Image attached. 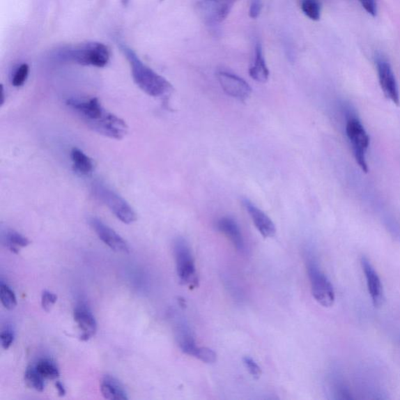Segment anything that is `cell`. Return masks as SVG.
<instances>
[{
  "label": "cell",
  "instance_id": "obj_1",
  "mask_svg": "<svg viewBox=\"0 0 400 400\" xmlns=\"http://www.w3.org/2000/svg\"><path fill=\"white\" fill-rule=\"evenodd\" d=\"M66 105L88 127L106 137L120 140L128 133L126 122L108 111L98 98H72Z\"/></svg>",
  "mask_w": 400,
  "mask_h": 400
},
{
  "label": "cell",
  "instance_id": "obj_2",
  "mask_svg": "<svg viewBox=\"0 0 400 400\" xmlns=\"http://www.w3.org/2000/svg\"><path fill=\"white\" fill-rule=\"evenodd\" d=\"M118 45L129 62L132 79L141 91L152 98H163L172 91L171 84L148 67L130 47L121 42H118Z\"/></svg>",
  "mask_w": 400,
  "mask_h": 400
},
{
  "label": "cell",
  "instance_id": "obj_3",
  "mask_svg": "<svg viewBox=\"0 0 400 400\" xmlns=\"http://www.w3.org/2000/svg\"><path fill=\"white\" fill-rule=\"evenodd\" d=\"M55 56L62 61L99 68L106 67L111 58L106 45L98 42H88L64 47L57 50Z\"/></svg>",
  "mask_w": 400,
  "mask_h": 400
},
{
  "label": "cell",
  "instance_id": "obj_4",
  "mask_svg": "<svg viewBox=\"0 0 400 400\" xmlns=\"http://www.w3.org/2000/svg\"><path fill=\"white\" fill-rule=\"evenodd\" d=\"M306 266L314 300L322 307H332L335 301L334 287L311 253L306 256Z\"/></svg>",
  "mask_w": 400,
  "mask_h": 400
},
{
  "label": "cell",
  "instance_id": "obj_5",
  "mask_svg": "<svg viewBox=\"0 0 400 400\" xmlns=\"http://www.w3.org/2000/svg\"><path fill=\"white\" fill-rule=\"evenodd\" d=\"M173 249L180 282L190 288H196L198 285V275L194 257L188 242L178 237L174 243Z\"/></svg>",
  "mask_w": 400,
  "mask_h": 400
},
{
  "label": "cell",
  "instance_id": "obj_6",
  "mask_svg": "<svg viewBox=\"0 0 400 400\" xmlns=\"http://www.w3.org/2000/svg\"><path fill=\"white\" fill-rule=\"evenodd\" d=\"M95 195L105 203L116 217L125 224H132L137 220V213L118 193L109 188L105 184L94 185Z\"/></svg>",
  "mask_w": 400,
  "mask_h": 400
},
{
  "label": "cell",
  "instance_id": "obj_7",
  "mask_svg": "<svg viewBox=\"0 0 400 400\" xmlns=\"http://www.w3.org/2000/svg\"><path fill=\"white\" fill-rule=\"evenodd\" d=\"M346 132L352 145L355 159L364 172H369L365 154L370 146V137L364 127L357 118L348 120Z\"/></svg>",
  "mask_w": 400,
  "mask_h": 400
},
{
  "label": "cell",
  "instance_id": "obj_8",
  "mask_svg": "<svg viewBox=\"0 0 400 400\" xmlns=\"http://www.w3.org/2000/svg\"><path fill=\"white\" fill-rule=\"evenodd\" d=\"M376 68L380 86L387 99L397 106L400 105L399 92L394 73L390 66L382 56H376Z\"/></svg>",
  "mask_w": 400,
  "mask_h": 400
},
{
  "label": "cell",
  "instance_id": "obj_9",
  "mask_svg": "<svg viewBox=\"0 0 400 400\" xmlns=\"http://www.w3.org/2000/svg\"><path fill=\"white\" fill-rule=\"evenodd\" d=\"M89 224L100 240L108 247L118 253L128 254L130 252V247L124 238L100 218L95 217L90 218Z\"/></svg>",
  "mask_w": 400,
  "mask_h": 400
},
{
  "label": "cell",
  "instance_id": "obj_10",
  "mask_svg": "<svg viewBox=\"0 0 400 400\" xmlns=\"http://www.w3.org/2000/svg\"><path fill=\"white\" fill-rule=\"evenodd\" d=\"M217 77L224 92L231 98L243 102L250 98L252 89L240 76L221 70L217 74Z\"/></svg>",
  "mask_w": 400,
  "mask_h": 400
},
{
  "label": "cell",
  "instance_id": "obj_11",
  "mask_svg": "<svg viewBox=\"0 0 400 400\" xmlns=\"http://www.w3.org/2000/svg\"><path fill=\"white\" fill-rule=\"evenodd\" d=\"M361 266L366 277L367 289L370 294L374 306L380 307L383 305L385 300L384 289L382 281L375 268L367 257L361 258Z\"/></svg>",
  "mask_w": 400,
  "mask_h": 400
},
{
  "label": "cell",
  "instance_id": "obj_12",
  "mask_svg": "<svg viewBox=\"0 0 400 400\" xmlns=\"http://www.w3.org/2000/svg\"><path fill=\"white\" fill-rule=\"evenodd\" d=\"M74 318L82 332L81 339L88 341L93 338L98 331V323L91 309L86 303L80 302L75 307Z\"/></svg>",
  "mask_w": 400,
  "mask_h": 400
},
{
  "label": "cell",
  "instance_id": "obj_13",
  "mask_svg": "<svg viewBox=\"0 0 400 400\" xmlns=\"http://www.w3.org/2000/svg\"><path fill=\"white\" fill-rule=\"evenodd\" d=\"M243 203L253 221L255 227L264 238H272L276 233V227L270 219L263 210L258 208L249 199H244Z\"/></svg>",
  "mask_w": 400,
  "mask_h": 400
},
{
  "label": "cell",
  "instance_id": "obj_14",
  "mask_svg": "<svg viewBox=\"0 0 400 400\" xmlns=\"http://www.w3.org/2000/svg\"><path fill=\"white\" fill-rule=\"evenodd\" d=\"M235 3L236 0H203L202 8L208 21L220 23L229 15Z\"/></svg>",
  "mask_w": 400,
  "mask_h": 400
},
{
  "label": "cell",
  "instance_id": "obj_15",
  "mask_svg": "<svg viewBox=\"0 0 400 400\" xmlns=\"http://www.w3.org/2000/svg\"><path fill=\"white\" fill-rule=\"evenodd\" d=\"M216 228L229 238L238 251L243 252L245 249V241L242 231L234 218L223 217L218 219Z\"/></svg>",
  "mask_w": 400,
  "mask_h": 400
},
{
  "label": "cell",
  "instance_id": "obj_16",
  "mask_svg": "<svg viewBox=\"0 0 400 400\" xmlns=\"http://www.w3.org/2000/svg\"><path fill=\"white\" fill-rule=\"evenodd\" d=\"M176 338L180 351L192 357L198 346L190 325L183 319H179L176 322Z\"/></svg>",
  "mask_w": 400,
  "mask_h": 400
},
{
  "label": "cell",
  "instance_id": "obj_17",
  "mask_svg": "<svg viewBox=\"0 0 400 400\" xmlns=\"http://www.w3.org/2000/svg\"><path fill=\"white\" fill-rule=\"evenodd\" d=\"M249 76L254 80L266 83L269 79V69L267 66L266 59H264L263 49L260 43H256L254 52L253 62L249 69Z\"/></svg>",
  "mask_w": 400,
  "mask_h": 400
},
{
  "label": "cell",
  "instance_id": "obj_18",
  "mask_svg": "<svg viewBox=\"0 0 400 400\" xmlns=\"http://www.w3.org/2000/svg\"><path fill=\"white\" fill-rule=\"evenodd\" d=\"M100 391L103 397L109 400H127V392L119 380L111 376H106L101 380Z\"/></svg>",
  "mask_w": 400,
  "mask_h": 400
},
{
  "label": "cell",
  "instance_id": "obj_19",
  "mask_svg": "<svg viewBox=\"0 0 400 400\" xmlns=\"http://www.w3.org/2000/svg\"><path fill=\"white\" fill-rule=\"evenodd\" d=\"M74 171L81 176L92 175L94 170L93 160L79 148L75 147L70 151Z\"/></svg>",
  "mask_w": 400,
  "mask_h": 400
},
{
  "label": "cell",
  "instance_id": "obj_20",
  "mask_svg": "<svg viewBox=\"0 0 400 400\" xmlns=\"http://www.w3.org/2000/svg\"><path fill=\"white\" fill-rule=\"evenodd\" d=\"M4 240L6 247L15 254H18L20 249L28 247L30 244V240L27 237L24 236L15 230H8L6 231Z\"/></svg>",
  "mask_w": 400,
  "mask_h": 400
},
{
  "label": "cell",
  "instance_id": "obj_21",
  "mask_svg": "<svg viewBox=\"0 0 400 400\" xmlns=\"http://www.w3.org/2000/svg\"><path fill=\"white\" fill-rule=\"evenodd\" d=\"M26 383L30 388L37 392H43L45 390V378L40 372L38 371L35 365H30L27 367L24 373Z\"/></svg>",
  "mask_w": 400,
  "mask_h": 400
},
{
  "label": "cell",
  "instance_id": "obj_22",
  "mask_svg": "<svg viewBox=\"0 0 400 400\" xmlns=\"http://www.w3.org/2000/svg\"><path fill=\"white\" fill-rule=\"evenodd\" d=\"M35 366L45 378L54 380L60 376V371L53 360L42 359Z\"/></svg>",
  "mask_w": 400,
  "mask_h": 400
},
{
  "label": "cell",
  "instance_id": "obj_23",
  "mask_svg": "<svg viewBox=\"0 0 400 400\" xmlns=\"http://www.w3.org/2000/svg\"><path fill=\"white\" fill-rule=\"evenodd\" d=\"M0 300L3 306L11 311L14 309L17 305L16 295L8 284L1 282L0 283Z\"/></svg>",
  "mask_w": 400,
  "mask_h": 400
},
{
  "label": "cell",
  "instance_id": "obj_24",
  "mask_svg": "<svg viewBox=\"0 0 400 400\" xmlns=\"http://www.w3.org/2000/svg\"><path fill=\"white\" fill-rule=\"evenodd\" d=\"M301 8L307 17L313 21H318L321 18V3L318 0H302Z\"/></svg>",
  "mask_w": 400,
  "mask_h": 400
},
{
  "label": "cell",
  "instance_id": "obj_25",
  "mask_svg": "<svg viewBox=\"0 0 400 400\" xmlns=\"http://www.w3.org/2000/svg\"><path fill=\"white\" fill-rule=\"evenodd\" d=\"M29 66L27 63H22L15 70L12 77V85L21 87L27 81L29 75Z\"/></svg>",
  "mask_w": 400,
  "mask_h": 400
},
{
  "label": "cell",
  "instance_id": "obj_26",
  "mask_svg": "<svg viewBox=\"0 0 400 400\" xmlns=\"http://www.w3.org/2000/svg\"><path fill=\"white\" fill-rule=\"evenodd\" d=\"M192 357L202 361L205 364H214L217 361L216 353L208 347L197 346Z\"/></svg>",
  "mask_w": 400,
  "mask_h": 400
},
{
  "label": "cell",
  "instance_id": "obj_27",
  "mask_svg": "<svg viewBox=\"0 0 400 400\" xmlns=\"http://www.w3.org/2000/svg\"><path fill=\"white\" fill-rule=\"evenodd\" d=\"M243 364L252 377L258 379L261 376L262 370L261 367L257 364L253 358L245 357L243 358Z\"/></svg>",
  "mask_w": 400,
  "mask_h": 400
},
{
  "label": "cell",
  "instance_id": "obj_28",
  "mask_svg": "<svg viewBox=\"0 0 400 400\" xmlns=\"http://www.w3.org/2000/svg\"><path fill=\"white\" fill-rule=\"evenodd\" d=\"M15 339V334L14 330L10 327H6L0 334V340H1V345L4 350H8L9 348L14 344Z\"/></svg>",
  "mask_w": 400,
  "mask_h": 400
},
{
  "label": "cell",
  "instance_id": "obj_29",
  "mask_svg": "<svg viewBox=\"0 0 400 400\" xmlns=\"http://www.w3.org/2000/svg\"><path fill=\"white\" fill-rule=\"evenodd\" d=\"M57 301V295L54 293L45 290L42 294V307L45 311L49 312Z\"/></svg>",
  "mask_w": 400,
  "mask_h": 400
},
{
  "label": "cell",
  "instance_id": "obj_30",
  "mask_svg": "<svg viewBox=\"0 0 400 400\" xmlns=\"http://www.w3.org/2000/svg\"><path fill=\"white\" fill-rule=\"evenodd\" d=\"M359 2L369 15L372 17L376 16L378 12L376 0H359Z\"/></svg>",
  "mask_w": 400,
  "mask_h": 400
},
{
  "label": "cell",
  "instance_id": "obj_31",
  "mask_svg": "<svg viewBox=\"0 0 400 400\" xmlns=\"http://www.w3.org/2000/svg\"><path fill=\"white\" fill-rule=\"evenodd\" d=\"M262 0H252L249 8V17L256 19L261 15Z\"/></svg>",
  "mask_w": 400,
  "mask_h": 400
},
{
  "label": "cell",
  "instance_id": "obj_32",
  "mask_svg": "<svg viewBox=\"0 0 400 400\" xmlns=\"http://www.w3.org/2000/svg\"><path fill=\"white\" fill-rule=\"evenodd\" d=\"M56 388L57 390L58 393H59V395L61 397H64L66 394V388H64L63 385L60 383V382H57L56 383Z\"/></svg>",
  "mask_w": 400,
  "mask_h": 400
}]
</instances>
